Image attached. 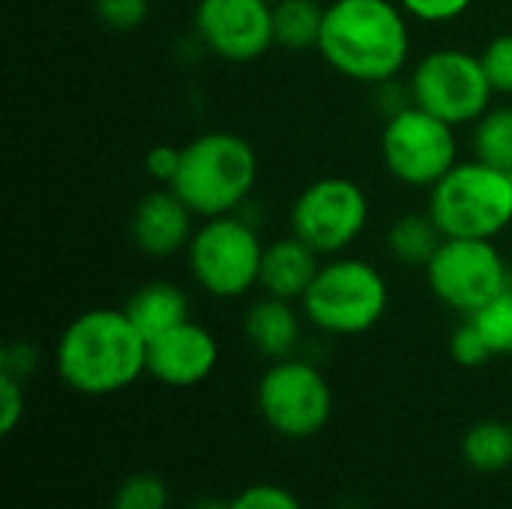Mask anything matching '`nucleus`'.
Here are the masks:
<instances>
[{
    "label": "nucleus",
    "mask_w": 512,
    "mask_h": 509,
    "mask_svg": "<svg viewBox=\"0 0 512 509\" xmlns=\"http://www.w3.org/2000/svg\"><path fill=\"white\" fill-rule=\"evenodd\" d=\"M318 54L348 81L378 87L399 78L411 60V18L396 0H333Z\"/></svg>",
    "instance_id": "f257e3e1"
},
{
    "label": "nucleus",
    "mask_w": 512,
    "mask_h": 509,
    "mask_svg": "<svg viewBox=\"0 0 512 509\" xmlns=\"http://www.w3.org/2000/svg\"><path fill=\"white\" fill-rule=\"evenodd\" d=\"M54 369L81 396H111L147 372V339L126 309H87L63 327L54 348Z\"/></svg>",
    "instance_id": "f03ea898"
},
{
    "label": "nucleus",
    "mask_w": 512,
    "mask_h": 509,
    "mask_svg": "<svg viewBox=\"0 0 512 509\" xmlns=\"http://www.w3.org/2000/svg\"><path fill=\"white\" fill-rule=\"evenodd\" d=\"M258 183L255 147L234 132H201L180 147L171 189L198 219L240 213Z\"/></svg>",
    "instance_id": "7ed1b4c3"
},
{
    "label": "nucleus",
    "mask_w": 512,
    "mask_h": 509,
    "mask_svg": "<svg viewBox=\"0 0 512 509\" xmlns=\"http://www.w3.org/2000/svg\"><path fill=\"white\" fill-rule=\"evenodd\" d=\"M390 285L366 258L333 255L321 261L300 300L306 321L327 336H363L387 315Z\"/></svg>",
    "instance_id": "20e7f679"
},
{
    "label": "nucleus",
    "mask_w": 512,
    "mask_h": 509,
    "mask_svg": "<svg viewBox=\"0 0 512 509\" xmlns=\"http://www.w3.org/2000/svg\"><path fill=\"white\" fill-rule=\"evenodd\" d=\"M426 210L444 237L495 240L512 225V174L480 159L459 162L429 189Z\"/></svg>",
    "instance_id": "39448f33"
},
{
    "label": "nucleus",
    "mask_w": 512,
    "mask_h": 509,
    "mask_svg": "<svg viewBox=\"0 0 512 509\" xmlns=\"http://www.w3.org/2000/svg\"><path fill=\"white\" fill-rule=\"evenodd\" d=\"M264 240L243 213L201 219L186 249L189 276L216 300H240L261 279Z\"/></svg>",
    "instance_id": "423d86ee"
},
{
    "label": "nucleus",
    "mask_w": 512,
    "mask_h": 509,
    "mask_svg": "<svg viewBox=\"0 0 512 509\" xmlns=\"http://www.w3.org/2000/svg\"><path fill=\"white\" fill-rule=\"evenodd\" d=\"M408 90L414 105L456 129L474 126L492 108L495 96L480 54L456 45L423 54L408 75Z\"/></svg>",
    "instance_id": "0eeeda50"
},
{
    "label": "nucleus",
    "mask_w": 512,
    "mask_h": 509,
    "mask_svg": "<svg viewBox=\"0 0 512 509\" xmlns=\"http://www.w3.org/2000/svg\"><path fill=\"white\" fill-rule=\"evenodd\" d=\"M381 162L387 174L402 186L432 189L459 165L456 126L411 102L384 120Z\"/></svg>",
    "instance_id": "6e6552de"
},
{
    "label": "nucleus",
    "mask_w": 512,
    "mask_h": 509,
    "mask_svg": "<svg viewBox=\"0 0 512 509\" xmlns=\"http://www.w3.org/2000/svg\"><path fill=\"white\" fill-rule=\"evenodd\" d=\"M423 273L435 300L465 318L512 285V267L495 240L474 237H444Z\"/></svg>",
    "instance_id": "1a4fd4ad"
},
{
    "label": "nucleus",
    "mask_w": 512,
    "mask_h": 509,
    "mask_svg": "<svg viewBox=\"0 0 512 509\" xmlns=\"http://www.w3.org/2000/svg\"><path fill=\"white\" fill-rule=\"evenodd\" d=\"M255 399L264 423L291 441L318 435L333 417V390L327 378L300 357L273 360L258 381Z\"/></svg>",
    "instance_id": "9d476101"
},
{
    "label": "nucleus",
    "mask_w": 512,
    "mask_h": 509,
    "mask_svg": "<svg viewBox=\"0 0 512 509\" xmlns=\"http://www.w3.org/2000/svg\"><path fill=\"white\" fill-rule=\"evenodd\" d=\"M372 216L369 195L348 177H321L309 183L291 207V234L309 243L321 258L345 255L366 231Z\"/></svg>",
    "instance_id": "9b49d317"
},
{
    "label": "nucleus",
    "mask_w": 512,
    "mask_h": 509,
    "mask_svg": "<svg viewBox=\"0 0 512 509\" xmlns=\"http://www.w3.org/2000/svg\"><path fill=\"white\" fill-rule=\"evenodd\" d=\"M201 45L228 63H252L273 45V6L264 0H195Z\"/></svg>",
    "instance_id": "f8f14e48"
},
{
    "label": "nucleus",
    "mask_w": 512,
    "mask_h": 509,
    "mask_svg": "<svg viewBox=\"0 0 512 509\" xmlns=\"http://www.w3.org/2000/svg\"><path fill=\"white\" fill-rule=\"evenodd\" d=\"M219 363L216 336L192 318L147 342V375L165 387H195Z\"/></svg>",
    "instance_id": "ddd939ff"
},
{
    "label": "nucleus",
    "mask_w": 512,
    "mask_h": 509,
    "mask_svg": "<svg viewBox=\"0 0 512 509\" xmlns=\"http://www.w3.org/2000/svg\"><path fill=\"white\" fill-rule=\"evenodd\" d=\"M129 228L138 252L150 258H174L189 249L198 216L171 186H159L135 204Z\"/></svg>",
    "instance_id": "4468645a"
},
{
    "label": "nucleus",
    "mask_w": 512,
    "mask_h": 509,
    "mask_svg": "<svg viewBox=\"0 0 512 509\" xmlns=\"http://www.w3.org/2000/svg\"><path fill=\"white\" fill-rule=\"evenodd\" d=\"M321 261L324 258L309 243H303L297 234L276 237L264 246L258 288L270 297L300 303L303 294L309 291L315 273L321 270Z\"/></svg>",
    "instance_id": "2eb2a0df"
},
{
    "label": "nucleus",
    "mask_w": 512,
    "mask_h": 509,
    "mask_svg": "<svg viewBox=\"0 0 512 509\" xmlns=\"http://www.w3.org/2000/svg\"><path fill=\"white\" fill-rule=\"evenodd\" d=\"M303 309L291 300H279L264 294L246 309L243 318V336L246 342L267 360H285L294 357L300 336H303Z\"/></svg>",
    "instance_id": "dca6fc26"
},
{
    "label": "nucleus",
    "mask_w": 512,
    "mask_h": 509,
    "mask_svg": "<svg viewBox=\"0 0 512 509\" xmlns=\"http://www.w3.org/2000/svg\"><path fill=\"white\" fill-rule=\"evenodd\" d=\"M126 315L132 318V324L141 330V336L150 342L168 330H174L177 324L189 321V297L180 285L156 279L141 285L129 303L123 306Z\"/></svg>",
    "instance_id": "f3484780"
},
{
    "label": "nucleus",
    "mask_w": 512,
    "mask_h": 509,
    "mask_svg": "<svg viewBox=\"0 0 512 509\" xmlns=\"http://www.w3.org/2000/svg\"><path fill=\"white\" fill-rule=\"evenodd\" d=\"M444 243V231L432 219L429 210L423 213H402L387 231V252L396 264L426 270L438 246Z\"/></svg>",
    "instance_id": "a211bd4d"
},
{
    "label": "nucleus",
    "mask_w": 512,
    "mask_h": 509,
    "mask_svg": "<svg viewBox=\"0 0 512 509\" xmlns=\"http://www.w3.org/2000/svg\"><path fill=\"white\" fill-rule=\"evenodd\" d=\"M324 12L318 0H279L273 6V36L276 45L285 51H318Z\"/></svg>",
    "instance_id": "6ab92c4d"
},
{
    "label": "nucleus",
    "mask_w": 512,
    "mask_h": 509,
    "mask_svg": "<svg viewBox=\"0 0 512 509\" xmlns=\"http://www.w3.org/2000/svg\"><path fill=\"white\" fill-rule=\"evenodd\" d=\"M462 459L471 471L501 474L512 465V423L480 420L462 438Z\"/></svg>",
    "instance_id": "aec40b11"
},
{
    "label": "nucleus",
    "mask_w": 512,
    "mask_h": 509,
    "mask_svg": "<svg viewBox=\"0 0 512 509\" xmlns=\"http://www.w3.org/2000/svg\"><path fill=\"white\" fill-rule=\"evenodd\" d=\"M474 159L512 171V105H492L471 132Z\"/></svg>",
    "instance_id": "412c9836"
},
{
    "label": "nucleus",
    "mask_w": 512,
    "mask_h": 509,
    "mask_svg": "<svg viewBox=\"0 0 512 509\" xmlns=\"http://www.w3.org/2000/svg\"><path fill=\"white\" fill-rule=\"evenodd\" d=\"M468 321H474L495 357H512V285L483 309L468 315Z\"/></svg>",
    "instance_id": "4be33fe9"
},
{
    "label": "nucleus",
    "mask_w": 512,
    "mask_h": 509,
    "mask_svg": "<svg viewBox=\"0 0 512 509\" xmlns=\"http://www.w3.org/2000/svg\"><path fill=\"white\" fill-rule=\"evenodd\" d=\"M171 507V495L168 486L153 477V474H132L126 477L114 498H111V509H168Z\"/></svg>",
    "instance_id": "5701e85b"
},
{
    "label": "nucleus",
    "mask_w": 512,
    "mask_h": 509,
    "mask_svg": "<svg viewBox=\"0 0 512 509\" xmlns=\"http://www.w3.org/2000/svg\"><path fill=\"white\" fill-rule=\"evenodd\" d=\"M483 69L492 81V90L501 96H512V33H498L480 51Z\"/></svg>",
    "instance_id": "b1692460"
},
{
    "label": "nucleus",
    "mask_w": 512,
    "mask_h": 509,
    "mask_svg": "<svg viewBox=\"0 0 512 509\" xmlns=\"http://www.w3.org/2000/svg\"><path fill=\"white\" fill-rule=\"evenodd\" d=\"M96 18L117 33L138 30L150 15V0H93Z\"/></svg>",
    "instance_id": "393cba45"
},
{
    "label": "nucleus",
    "mask_w": 512,
    "mask_h": 509,
    "mask_svg": "<svg viewBox=\"0 0 512 509\" xmlns=\"http://www.w3.org/2000/svg\"><path fill=\"white\" fill-rule=\"evenodd\" d=\"M450 354L459 366L465 369H477V366H486L495 354L489 348V342L483 339V333L474 327V321L465 318V324L450 336Z\"/></svg>",
    "instance_id": "a878e982"
},
{
    "label": "nucleus",
    "mask_w": 512,
    "mask_h": 509,
    "mask_svg": "<svg viewBox=\"0 0 512 509\" xmlns=\"http://www.w3.org/2000/svg\"><path fill=\"white\" fill-rule=\"evenodd\" d=\"M411 21L423 24H450L459 21L477 0H396Z\"/></svg>",
    "instance_id": "bb28decb"
},
{
    "label": "nucleus",
    "mask_w": 512,
    "mask_h": 509,
    "mask_svg": "<svg viewBox=\"0 0 512 509\" xmlns=\"http://www.w3.org/2000/svg\"><path fill=\"white\" fill-rule=\"evenodd\" d=\"M225 509H303L300 501L285 489V486H273V483H258L243 489L237 498H231Z\"/></svg>",
    "instance_id": "cd10ccee"
},
{
    "label": "nucleus",
    "mask_w": 512,
    "mask_h": 509,
    "mask_svg": "<svg viewBox=\"0 0 512 509\" xmlns=\"http://www.w3.org/2000/svg\"><path fill=\"white\" fill-rule=\"evenodd\" d=\"M24 417V381L0 372V435H12Z\"/></svg>",
    "instance_id": "c85d7f7f"
},
{
    "label": "nucleus",
    "mask_w": 512,
    "mask_h": 509,
    "mask_svg": "<svg viewBox=\"0 0 512 509\" xmlns=\"http://www.w3.org/2000/svg\"><path fill=\"white\" fill-rule=\"evenodd\" d=\"M36 363H39V354L27 342H12L0 354V372L3 375H12L18 381H27L36 372Z\"/></svg>",
    "instance_id": "c756f323"
},
{
    "label": "nucleus",
    "mask_w": 512,
    "mask_h": 509,
    "mask_svg": "<svg viewBox=\"0 0 512 509\" xmlns=\"http://www.w3.org/2000/svg\"><path fill=\"white\" fill-rule=\"evenodd\" d=\"M144 168L147 174L159 183V186H171L177 168H180V147L171 144H156L147 156H144Z\"/></svg>",
    "instance_id": "7c9ffc66"
},
{
    "label": "nucleus",
    "mask_w": 512,
    "mask_h": 509,
    "mask_svg": "<svg viewBox=\"0 0 512 509\" xmlns=\"http://www.w3.org/2000/svg\"><path fill=\"white\" fill-rule=\"evenodd\" d=\"M264 3H270V6H276V3H279V0H264Z\"/></svg>",
    "instance_id": "2f4dec72"
},
{
    "label": "nucleus",
    "mask_w": 512,
    "mask_h": 509,
    "mask_svg": "<svg viewBox=\"0 0 512 509\" xmlns=\"http://www.w3.org/2000/svg\"><path fill=\"white\" fill-rule=\"evenodd\" d=\"M201 509H225V507H201Z\"/></svg>",
    "instance_id": "473e14b6"
},
{
    "label": "nucleus",
    "mask_w": 512,
    "mask_h": 509,
    "mask_svg": "<svg viewBox=\"0 0 512 509\" xmlns=\"http://www.w3.org/2000/svg\"><path fill=\"white\" fill-rule=\"evenodd\" d=\"M510 174H512V171H510Z\"/></svg>",
    "instance_id": "72a5a7b5"
}]
</instances>
